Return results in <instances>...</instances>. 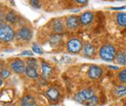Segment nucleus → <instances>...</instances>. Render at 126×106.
<instances>
[{"label": "nucleus", "instance_id": "obj_24", "mask_svg": "<svg viewBox=\"0 0 126 106\" xmlns=\"http://www.w3.org/2000/svg\"><path fill=\"white\" fill-rule=\"evenodd\" d=\"M32 50H33L34 53H35V54H41L42 53H43V50H42V48H40V46L38 45L37 44H34L33 45H32Z\"/></svg>", "mask_w": 126, "mask_h": 106}, {"label": "nucleus", "instance_id": "obj_19", "mask_svg": "<svg viewBox=\"0 0 126 106\" xmlns=\"http://www.w3.org/2000/svg\"><path fill=\"white\" fill-rule=\"evenodd\" d=\"M114 94L118 97L125 96V95H126V87L124 86V85H119V86H117L114 89Z\"/></svg>", "mask_w": 126, "mask_h": 106}, {"label": "nucleus", "instance_id": "obj_23", "mask_svg": "<svg viewBox=\"0 0 126 106\" xmlns=\"http://www.w3.org/2000/svg\"><path fill=\"white\" fill-rule=\"evenodd\" d=\"M119 79L122 83H126V69H123L119 72Z\"/></svg>", "mask_w": 126, "mask_h": 106}, {"label": "nucleus", "instance_id": "obj_21", "mask_svg": "<svg viewBox=\"0 0 126 106\" xmlns=\"http://www.w3.org/2000/svg\"><path fill=\"white\" fill-rule=\"evenodd\" d=\"M6 19H7V21L10 22V23H15V22L17 21V16L14 13L10 12V13H8L7 17H6Z\"/></svg>", "mask_w": 126, "mask_h": 106}, {"label": "nucleus", "instance_id": "obj_3", "mask_svg": "<svg viewBox=\"0 0 126 106\" xmlns=\"http://www.w3.org/2000/svg\"><path fill=\"white\" fill-rule=\"evenodd\" d=\"M93 96H94V91L91 89H85L75 95V100L78 103L84 105Z\"/></svg>", "mask_w": 126, "mask_h": 106}, {"label": "nucleus", "instance_id": "obj_27", "mask_svg": "<svg viewBox=\"0 0 126 106\" xmlns=\"http://www.w3.org/2000/svg\"><path fill=\"white\" fill-rule=\"evenodd\" d=\"M21 55H29V56H32V55H33V53L30 52V51L26 50V51H24V52L22 53Z\"/></svg>", "mask_w": 126, "mask_h": 106}, {"label": "nucleus", "instance_id": "obj_31", "mask_svg": "<svg viewBox=\"0 0 126 106\" xmlns=\"http://www.w3.org/2000/svg\"><path fill=\"white\" fill-rule=\"evenodd\" d=\"M2 83H3V82H2V79H0V85H1V84H2Z\"/></svg>", "mask_w": 126, "mask_h": 106}, {"label": "nucleus", "instance_id": "obj_29", "mask_svg": "<svg viewBox=\"0 0 126 106\" xmlns=\"http://www.w3.org/2000/svg\"><path fill=\"white\" fill-rule=\"evenodd\" d=\"M126 9V6H125V7H118V8H111L110 9L112 10H124Z\"/></svg>", "mask_w": 126, "mask_h": 106}, {"label": "nucleus", "instance_id": "obj_13", "mask_svg": "<svg viewBox=\"0 0 126 106\" xmlns=\"http://www.w3.org/2000/svg\"><path fill=\"white\" fill-rule=\"evenodd\" d=\"M22 106H36V103L34 99L30 95H26L23 98L21 101Z\"/></svg>", "mask_w": 126, "mask_h": 106}, {"label": "nucleus", "instance_id": "obj_15", "mask_svg": "<svg viewBox=\"0 0 126 106\" xmlns=\"http://www.w3.org/2000/svg\"><path fill=\"white\" fill-rule=\"evenodd\" d=\"M25 74L28 77L32 79H36L38 78L39 74H38L37 71H36V69L33 68V67H30V66H26L25 67Z\"/></svg>", "mask_w": 126, "mask_h": 106}, {"label": "nucleus", "instance_id": "obj_11", "mask_svg": "<svg viewBox=\"0 0 126 106\" xmlns=\"http://www.w3.org/2000/svg\"><path fill=\"white\" fill-rule=\"evenodd\" d=\"M52 27L54 31L57 34H61L64 30V24L61 19H55L52 23Z\"/></svg>", "mask_w": 126, "mask_h": 106}, {"label": "nucleus", "instance_id": "obj_1", "mask_svg": "<svg viewBox=\"0 0 126 106\" xmlns=\"http://www.w3.org/2000/svg\"><path fill=\"white\" fill-rule=\"evenodd\" d=\"M116 48L112 44H105L99 50V56L103 60L112 61L116 57Z\"/></svg>", "mask_w": 126, "mask_h": 106}, {"label": "nucleus", "instance_id": "obj_28", "mask_svg": "<svg viewBox=\"0 0 126 106\" xmlns=\"http://www.w3.org/2000/svg\"><path fill=\"white\" fill-rule=\"evenodd\" d=\"M74 1L77 2V3H79V4H85V3H87L88 0H74Z\"/></svg>", "mask_w": 126, "mask_h": 106}, {"label": "nucleus", "instance_id": "obj_18", "mask_svg": "<svg viewBox=\"0 0 126 106\" xmlns=\"http://www.w3.org/2000/svg\"><path fill=\"white\" fill-rule=\"evenodd\" d=\"M62 41V35L60 34H56L50 37V44L53 47L57 46Z\"/></svg>", "mask_w": 126, "mask_h": 106}, {"label": "nucleus", "instance_id": "obj_6", "mask_svg": "<svg viewBox=\"0 0 126 106\" xmlns=\"http://www.w3.org/2000/svg\"><path fill=\"white\" fill-rule=\"evenodd\" d=\"M87 74H88V76L90 79H97L102 76L103 69L99 66H97V65H92V66H90V68H89Z\"/></svg>", "mask_w": 126, "mask_h": 106}, {"label": "nucleus", "instance_id": "obj_12", "mask_svg": "<svg viewBox=\"0 0 126 106\" xmlns=\"http://www.w3.org/2000/svg\"><path fill=\"white\" fill-rule=\"evenodd\" d=\"M46 94H47V96L53 101L58 100L59 96H60V93H59V91L56 88H50V89H48V91L46 92Z\"/></svg>", "mask_w": 126, "mask_h": 106}, {"label": "nucleus", "instance_id": "obj_14", "mask_svg": "<svg viewBox=\"0 0 126 106\" xmlns=\"http://www.w3.org/2000/svg\"><path fill=\"white\" fill-rule=\"evenodd\" d=\"M52 73V69L48 64L46 62L42 63V74L45 79H47Z\"/></svg>", "mask_w": 126, "mask_h": 106}, {"label": "nucleus", "instance_id": "obj_30", "mask_svg": "<svg viewBox=\"0 0 126 106\" xmlns=\"http://www.w3.org/2000/svg\"><path fill=\"white\" fill-rule=\"evenodd\" d=\"M109 68L112 69H119V67H118V66H109Z\"/></svg>", "mask_w": 126, "mask_h": 106}, {"label": "nucleus", "instance_id": "obj_4", "mask_svg": "<svg viewBox=\"0 0 126 106\" xmlns=\"http://www.w3.org/2000/svg\"><path fill=\"white\" fill-rule=\"evenodd\" d=\"M82 43L78 38H71L67 43V50L69 53L77 54L82 49Z\"/></svg>", "mask_w": 126, "mask_h": 106}, {"label": "nucleus", "instance_id": "obj_17", "mask_svg": "<svg viewBox=\"0 0 126 106\" xmlns=\"http://www.w3.org/2000/svg\"><path fill=\"white\" fill-rule=\"evenodd\" d=\"M117 23L121 27H126V13H118L116 16Z\"/></svg>", "mask_w": 126, "mask_h": 106}, {"label": "nucleus", "instance_id": "obj_22", "mask_svg": "<svg viewBox=\"0 0 126 106\" xmlns=\"http://www.w3.org/2000/svg\"><path fill=\"white\" fill-rule=\"evenodd\" d=\"M27 66H30V67H33V68L36 69L38 67V62L34 58H31V59H29L27 60Z\"/></svg>", "mask_w": 126, "mask_h": 106}, {"label": "nucleus", "instance_id": "obj_20", "mask_svg": "<svg viewBox=\"0 0 126 106\" xmlns=\"http://www.w3.org/2000/svg\"><path fill=\"white\" fill-rule=\"evenodd\" d=\"M97 103H98V98L94 95V96H93L92 98H90L84 105L87 106H95Z\"/></svg>", "mask_w": 126, "mask_h": 106}, {"label": "nucleus", "instance_id": "obj_10", "mask_svg": "<svg viewBox=\"0 0 126 106\" xmlns=\"http://www.w3.org/2000/svg\"><path fill=\"white\" fill-rule=\"evenodd\" d=\"M82 50L83 55L86 57H92L93 54H95L94 46H93V44H89V43H87V44L83 45Z\"/></svg>", "mask_w": 126, "mask_h": 106}, {"label": "nucleus", "instance_id": "obj_26", "mask_svg": "<svg viewBox=\"0 0 126 106\" xmlns=\"http://www.w3.org/2000/svg\"><path fill=\"white\" fill-rule=\"evenodd\" d=\"M0 75H1V77L3 79H7L8 77L10 75V73L9 70H6V69H4V70H2L1 72H0Z\"/></svg>", "mask_w": 126, "mask_h": 106}, {"label": "nucleus", "instance_id": "obj_32", "mask_svg": "<svg viewBox=\"0 0 126 106\" xmlns=\"http://www.w3.org/2000/svg\"><path fill=\"white\" fill-rule=\"evenodd\" d=\"M117 1H119V2H122V1H125V0H117Z\"/></svg>", "mask_w": 126, "mask_h": 106}, {"label": "nucleus", "instance_id": "obj_25", "mask_svg": "<svg viewBox=\"0 0 126 106\" xmlns=\"http://www.w3.org/2000/svg\"><path fill=\"white\" fill-rule=\"evenodd\" d=\"M30 4H31L32 7L35 8V9H39L40 7L39 0H30Z\"/></svg>", "mask_w": 126, "mask_h": 106}, {"label": "nucleus", "instance_id": "obj_5", "mask_svg": "<svg viewBox=\"0 0 126 106\" xmlns=\"http://www.w3.org/2000/svg\"><path fill=\"white\" fill-rule=\"evenodd\" d=\"M66 27L71 30H74L76 28H78L79 27V25L81 24L80 22V18L78 16L76 15H71L67 17L66 21Z\"/></svg>", "mask_w": 126, "mask_h": 106}, {"label": "nucleus", "instance_id": "obj_16", "mask_svg": "<svg viewBox=\"0 0 126 106\" xmlns=\"http://www.w3.org/2000/svg\"><path fill=\"white\" fill-rule=\"evenodd\" d=\"M115 59H116V62L119 64L121 65H126V52L125 51H121L119 54H116V57H115Z\"/></svg>", "mask_w": 126, "mask_h": 106}, {"label": "nucleus", "instance_id": "obj_2", "mask_svg": "<svg viewBox=\"0 0 126 106\" xmlns=\"http://www.w3.org/2000/svg\"><path fill=\"white\" fill-rule=\"evenodd\" d=\"M15 33L9 25L3 24L0 26V39L3 42H9L13 39Z\"/></svg>", "mask_w": 126, "mask_h": 106}, {"label": "nucleus", "instance_id": "obj_7", "mask_svg": "<svg viewBox=\"0 0 126 106\" xmlns=\"http://www.w3.org/2000/svg\"><path fill=\"white\" fill-rule=\"evenodd\" d=\"M80 22H81V24L82 25H88L90 24L91 23L93 22V19H94V15L92 12H89V11H87V12H84L81 14L80 17Z\"/></svg>", "mask_w": 126, "mask_h": 106}, {"label": "nucleus", "instance_id": "obj_8", "mask_svg": "<svg viewBox=\"0 0 126 106\" xmlns=\"http://www.w3.org/2000/svg\"><path fill=\"white\" fill-rule=\"evenodd\" d=\"M11 68L15 72L18 74H22L25 70V66H24V63L20 59H16L11 63Z\"/></svg>", "mask_w": 126, "mask_h": 106}, {"label": "nucleus", "instance_id": "obj_9", "mask_svg": "<svg viewBox=\"0 0 126 106\" xmlns=\"http://www.w3.org/2000/svg\"><path fill=\"white\" fill-rule=\"evenodd\" d=\"M19 35L20 38H22L24 41H29L32 38L33 36V33L29 28L27 27H23L19 29Z\"/></svg>", "mask_w": 126, "mask_h": 106}]
</instances>
